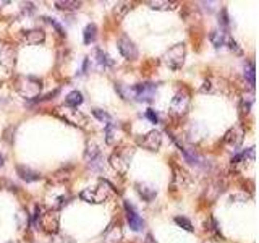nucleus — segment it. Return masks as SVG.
I'll return each instance as SVG.
<instances>
[{"instance_id": "15", "label": "nucleus", "mask_w": 259, "mask_h": 243, "mask_svg": "<svg viewBox=\"0 0 259 243\" xmlns=\"http://www.w3.org/2000/svg\"><path fill=\"white\" fill-rule=\"evenodd\" d=\"M122 240V228L119 226H110L102 237V243H119Z\"/></svg>"}, {"instance_id": "24", "label": "nucleus", "mask_w": 259, "mask_h": 243, "mask_svg": "<svg viewBox=\"0 0 259 243\" xmlns=\"http://www.w3.org/2000/svg\"><path fill=\"white\" fill-rule=\"evenodd\" d=\"M175 222H177L182 228H185V230H188V232H193V230H195V228H193V224L188 221L186 217H180V216H178V217H175Z\"/></svg>"}, {"instance_id": "12", "label": "nucleus", "mask_w": 259, "mask_h": 243, "mask_svg": "<svg viewBox=\"0 0 259 243\" xmlns=\"http://www.w3.org/2000/svg\"><path fill=\"white\" fill-rule=\"evenodd\" d=\"M243 135H244L243 128L240 125H235L233 128H230L227 131V135H225V143L233 147H238L243 141Z\"/></svg>"}, {"instance_id": "19", "label": "nucleus", "mask_w": 259, "mask_h": 243, "mask_svg": "<svg viewBox=\"0 0 259 243\" xmlns=\"http://www.w3.org/2000/svg\"><path fill=\"white\" fill-rule=\"evenodd\" d=\"M96 37H97V26L91 23V25L84 28V44H91V42L96 41Z\"/></svg>"}, {"instance_id": "27", "label": "nucleus", "mask_w": 259, "mask_h": 243, "mask_svg": "<svg viewBox=\"0 0 259 243\" xmlns=\"http://www.w3.org/2000/svg\"><path fill=\"white\" fill-rule=\"evenodd\" d=\"M225 44H229V47H230V50H235L237 54H242V49L237 46V42H235V39H232L230 36H227V41H225Z\"/></svg>"}, {"instance_id": "25", "label": "nucleus", "mask_w": 259, "mask_h": 243, "mask_svg": "<svg viewBox=\"0 0 259 243\" xmlns=\"http://www.w3.org/2000/svg\"><path fill=\"white\" fill-rule=\"evenodd\" d=\"M128 12H130V3H119L115 7V15L119 18H123Z\"/></svg>"}, {"instance_id": "16", "label": "nucleus", "mask_w": 259, "mask_h": 243, "mask_svg": "<svg viewBox=\"0 0 259 243\" xmlns=\"http://www.w3.org/2000/svg\"><path fill=\"white\" fill-rule=\"evenodd\" d=\"M46 39V34L44 31L41 30H31V31H26L25 32V41L28 42V44H41V42H44Z\"/></svg>"}, {"instance_id": "20", "label": "nucleus", "mask_w": 259, "mask_h": 243, "mask_svg": "<svg viewBox=\"0 0 259 243\" xmlns=\"http://www.w3.org/2000/svg\"><path fill=\"white\" fill-rule=\"evenodd\" d=\"M55 7H57L59 10L72 12V10H78V8L81 7V2H73V0H65V2H55Z\"/></svg>"}, {"instance_id": "7", "label": "nucleus", "mask_w": 259, "mask_h": 243, "mask_svg": "<svg viewBox=\"0 0 259 243\" xmlns=\"http://www.w3.org/2000/svg\"><path fill=\"white\" fill-rule=\"evenodd\" d=\"M110 165L114 167L119 174H126L130 167V156L128 152H115L110 156Z\"/></svg>"}, {"instance_id": "17", "label": "nucleus", "mask_w": 259, "mask_h": 243, "mask_svg": "<svg viewBox=\"0 0 259 243\" xmlns=\"http://www.w3.org/2000/svg\"><path fill=\"white\" fill-rule=\"evenodd\" d=\"M81 102H83V94L79 91H72L65 97V106L72 107V109H76Z\"/></svg>"}, {"instance_id": "21", "label": "nucleus", "mask_w": 259, "mask_h": 243, "mask_svg": "<svg viewBox=\"0 0 259 243\" xmlns=\"http://www.w3.org/2000/svg\"><path fill=\"white\" fill-rule=\"evenodd\" d=\"M211 41H213V44L215 47H222V46H225V41H227V34H225L224 31H213Z\"/></svg>"}, {"instance_id": "28", "label": "nucleus", "mask_w": 259, "mask_h": 243, "mask_svg": "<svg viewBox=\"0 0 259 243\" xmlns=\"http://www.w3.org/2000/svg\"><path fill=\"white\" fill-rule=\"evenodd\" d=\"M253 106V97H248V102L243 99V102H242V112L243 113H249V109H251Z\"/></svg>"}, {"instance_id": "3", "label": "nucleus", "mask_w": 259, "mask_h": 243, "mask_svg": "<svg viewBox=\"0 0 259 243\" xmlns=\"http://www.w3.org/2000/svg\"><path fill=\"white\" fill-rule=\"evenodd\" d=\"M188 109H190V96L186 91H178L170 102V113L175 117H182L188 112Z\"/></svg>"}, {"instance_id": "22", "label": "nucleus", "mask_w": 259, "mask_h": 243, "mask_svg": "<svg viewBox=\"0 0 259 243\" xmlns=\"http://www.w3.org/2000/svg\"><path fill=\"white\" fill-rule=\"evenodd\" d=\"M96 55H97V62L102 66H112V65H114V60H112L110 57L106 54V52H102L101 49H96Z\"/></svg>"}, {"instance_id": "1", "label": "nucleus", "mask_w": 259, "mask_h": 243, "mask_svg": "<svg viewBox=\"0 0 259 243\" xmlns=\"http://www.w3.org/2000/svg\"><path fill=\"white\" fill-rule=\"evenodd\" d=\"M114 193H115V190L112 187V183H109L107 180H99L94 187L84 188L83 192L79 193V196H81V199H84L86 203L101 204L114 196Z\"/></svg>"}, {"instance_id": "4", "label": "nucleus", "mask_w": 259, "mask_h": 243, "mask_svg": "<svg viewBox=\"0 0 259 243\" xmlns=\"http://www.w3.org/2000/svg\"><path fill=\"white\" fill-rule=\"evenodd\" d=\"M44 212V211H42ZM59 221H60V217H59V214L55 212V211H47L44 214H41V217H39V221H37V228H42L44 232L47 233H57L59 232Z\"/></svg>"}, {"instance_id": "31", "label": "nucleus", "mask_w": 259, "mask_h": 243, "mask_svg": "<svg viewBox=\"0 0 259 243\" xmlns=\"http://www.w3.org/2000/svg\"><path fill=\"white\" fill-rule=\"evenodd\" d=\"M42 211H44V209H42V206H36V209H34V217H32V221H34V226H37V221H39Z\"/></svg>"}, {"instance_id": "5", "label": "nucleus", "mask_w": 259, "mask_h": 243, "mask_svg": "<svg viewBox=\"0 0 259 243\" xmlns=\"http://www.w3.org/2000/svg\"><path fill=\"white\" fill-rule=\"evenodd\" d=\"M131 93L133 96L138 99V101L143 102H151L155 96V84L152 83H139L136 86L131 88Z\"/></svg>"}, {"instance_id": "10", "label": "nucleus", "mask_w": 259, "mask_h": 243, "mask_svg": "<svg viewBox=\"0 0 259 243\" xmlns=\"http://www.w3.org/2000/svg\"><path fill=\"white\" fill-rule=\"evenodd\" d=\"M161 143H162V136H161V133L155 130L149 131L143 140H139V145L149 151H157L159 147H161Z\"/></svg>"}, {"instance_id": "30", "label": "nucleus", "mask_w": 259, "mask_h": 243, "mask_svg": "<svg viewBox=\"0 0 259 243\" xmlns=\"http://www.w3.org/2000/svg\"><path fill=\"white\" fill-rule=\"evenodd\" d=\"M146 117L149 118L152 123H157L159 122V117H157V113H155V111H152V109H149V111H146Z\"/></svg>"}, {"instance_id": "6", "label": "nucleus", "mask_w": 259, "mask_h": 243, "mask_svg": "<svg viewBox=\"0 0 259 243\" xmlns=\"http://www.w3.org/2000/svg\"><path fill=\"white\" fill-rule=\"evenodd\" d=\"M119 50H120V54L125 57V59H128V60H133L138 57V49H136V46H135V42L130 39L128 36H120L119 37Z\"/></svg>"}, {"instance_id": "23", "label": "nucleus", "mask_w": 259, "mask_h": 243, "mask_svg": "<svg viewBox=\"0 0 259 243\" xmlns=\"http://www.w3.org/2000/svg\"><path fill=\"white\" fill-rule=\"evenodd\" d=\"M92 115L97 118V120H101V122H106V125L107 123H112L114 120H112V117H110V113H107L106 111H101V109H94L92 111Z\"/></svg>"}, {"instance_id": "11", "label": "nucleus", "mask_w": 259, "mask_h": 243, "mask_svg": "<svg viewBox=\"0 0 259 243\" xmlns=\"http://www.w3.org/2000/svg\"><path fill=\"white\" fill-rule=\"evenodd\" d=\"M84 161L88 162L91 167H99L101 165V149L94 145V143H88L86 151H84Z\"/></svg>"}, {"instance_id": "13", "label": "nucleus", "mask_w": 259, "mask_h": 243, "mask_svg": "<svg viewBox=\"0 0 259 243\" xmlns=\"http://www.w3.org/2000/svg\"><path fill=\"white\" fill-rule=\"evenodd\" d=\"M136 190H138L139 196L144 199V201L151 203L152 199L157 196V190H155L152 185H148V183H136Z\"/></svg>"}, {"instance_id": "29", "label": "nucleus", "mask_w": 259, "mask_h": 243, "mask_svg": "<svg viewBox=\"0 0 259 243\" xmlns=\"http://www.w3.org/2000/svg\"><path fill=\"white\" fill-rule=\"evenodd\" d=\"M44 20H47V21H49V23H50V25H52V26H54V28H55V30H57V31L60 32V34H62V36L65 34L63 28H62V26H60V25H59V23L54 20V18H44Z\"/></svg>"}, {"instance_id": "14", "label": "nucleus", "mask_w": 259, "mask_h": 243, "mask_svg": "<svg viewBox=\"0 0 259 243\" xmlns=\"http://www.w3.org/2000/svg\"><path fill=\"white\" fill-rule=\"evenodd\" d=\"M16 172L20 175L21 180H25L26 183H32V182H37V180L41 178L39 172H36V170H32L30 167H25V165H18L16 167Z\"/></svg>"}, {"instance_id": "26", "label": "nucleus", "mask_w": 259, "mask_h": 243, "mask_svg": "<svg viewBox=\"0 0 259 243\" xmlns=\"http://www.w3.org/2000/svg\"><path fill=\"white\" fill-rule=\"evenodd\" d=\"M248 70H244V78H248L249 84H251V88H254V65L253 64H248Z\"/></svg>"}, {"instance_id": "8", "label": "nucleus", "mask_w": 259, "mask_h": 243, "mask_svg": "<svg viewBox=\"0 0 259 243\" xmlns=\"http://www.w3.org/2000/svg\"><path fill=\"white\" fill-rule=\"evenodd\" d=\"M60 111L63 112H59V115L63 118L65 122L72 123L75 127H84V123H86V118H84L83 113H79L78 111H75L72 107H67V109H60Z\"/></svg>"}, {"instance_id": "18", "label": "nucleus", "mask_w": 259, "mask_h": 243, "mask_svg": "<svg viewBox=\"0 0 259 243\" xmlns=\"http://www.w3.org/2000/svg\"><path fill=\"white\" fill-rule=\"evenodd\" d=\"M148 5L152 8V10H175V8H177L175 2H161V0L148 2Z\"/></svg>"}, {"instance_id": "35", "label": "nucleus", "mask_w": 259, "mask_h": 243, "mask_svg": "<svg viewBox=\"0 0 259 243\" xmlns=\"http://www.w3.org/2000/svg\"><path fill=\"white\" fill-rule=\"evenodd\" d=\"M10 2H0V5H8Z\"/></svg>"}, {"instance_id": "9", "label": "nucleus", "mask_w": 259, "mask_h": 243, "mask_svg": "<svg viewBox=\"0 0 259 243\" xmlns=\"http://www.w3.org/2000/svg\"><path fill=\"white\" fill-rule=\"evenodd\" d=\"M125 211H126V219H128V224H130V228H131V230H135V232L143 230L144 221L139 217V214L135 211V208L131 206L128 201H125Z\"/></svg>"}, {"instance_id": "34", "label": "nucleus", "mask_w": 259, "mask_h": 243, "mask_svg": "<svg viewBox=\"0 0 259 243\" xmlns=\"http://www.w3.org/2000/svg\"><path fill=\"white\" fill-rule=\"evenodd\" d=\"M2 165H3V157L0 156V167H2Z\"/></svg>"}, {"instance_id": "32", "label": "nucleus", "mask_w": 259, "mask_h": 243, "mask_svg": "<svg viewBox=\"0 0 259 243\" xmlns=\"http://www.w3.org/2000/svg\"><path fill=\"white\" fill-rule=\"evenodd\" d=\"M220 21H222L224 26H229V16H227V12H225V10H222V20H220Z\"/></svg>"}, {"instance_id": "2", "label": "nucleus", "mask_w": 259, "mask_h": 243, "mask_svg": "<svg viewBox=\"0 0 259 243\" xmlns=\"http://www.w3.org/2000/svg\"><path fill=\"white\" fill-rule=\"evenodd\" d=\"M185 55H186V47L183 42H180V44H175L172 49L167 50V54L164 55V62H166V65L170 70L177 71L185 64Z\"/></svg>"}, {"instance_id": "33", "label": "nucleus", "mask_w": 259, "mask_h": 243, "mask_svg": "<svg viewBox=\"0 0 259 243\" xmlns=\"http://www.w3.org/2000/svg\"><path fill=\"white\" fill-rule=\"evenodd\" d=\"M146 243H155V242H154V238H152V235H151V233H148V237H146Z\"/></svg>"}]
</instances>
